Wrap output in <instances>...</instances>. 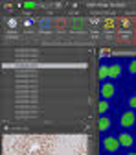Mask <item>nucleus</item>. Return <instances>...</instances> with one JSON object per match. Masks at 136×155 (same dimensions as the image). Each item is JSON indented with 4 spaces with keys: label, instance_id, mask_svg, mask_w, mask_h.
I'll use <instances>...</instances> for the list:
<instances>
[{
    "label": "nucleus",
    "instance_id": "7ed1b4c3",
    "mask_svg": "<svg viewBox=\"0 0 136 155\" xmlns=\"http://www.w3.org/2000/svg\"><path fill=\"white\" fill-rule=\"evenodd\" d=\"M114 94H116V87H114L112 81L101 83V98H103V100H110Z\"/></svg>",
    "mask_w": 136,
    "mask_h": 155
},
{
    "label": "nucleus",
    "instance_id": "20e7f679",
    "mask_svg": "<svg viewBox=\"0 0 136 155\" xmlns=\"http://www.w3.org/2000/svg\"><path fill=\"white\" fill-rule=\"evenodd\" d=\"M103 148L107 150V151H118L120 150V140H118V137H105L103 139Z\"/></svg>",
    "mask_w": 136,
    "mask_h": 155
},
{
    "label": "nucleus",
    "instance_id": "f03ea898",
    "mask_svg": "<svg viewBox=\"0 0 136 155\" xmlns=\"http://www.w3.org/2000/svg\"><path fill=\"white\" fill-rule=\"evenodd\" d=\"M120 124H122V127H132V126L136 124V114H134V111H132V109H131V111L122 113Z\"/></svg>",
    "mask_w": 136,
    "mask_h": 155
},
{
    "label": "nucleus",
    "instance_id": "f8f14e48",
    "mask_svg": "<svg viewBox=\"0 0 136 155\" xmlns=\"http://www.w3.org/2000/svg\"><path fill=\"white\" fill-rule=\"evenodd\" d=\"M127 155H136V153H127Z\"/></svg>",
    "mask_w": 136,
    "mask_h": 155
},
{
    "label": "nucleus",
    "instance_id": "9b49d317",
    "mask_svg": "<svg viewBox=\"0 0 136 155\" xmlns=\"http://www.w3.org/2000/svg\"><path fill=\"white\" fill-rule=\"evenodd\" d=\"M129 107H131V109H136V94L129 98Z\"/></svg>",
    "mask_w": 136,
    "mask_h": 155
},
{
    "label": "nucleus",
    "instance_id": "0eeeda50",
    "mask_svg": "<svg viewBox=\"0 0 136 155\" xmlns=\"http://www.w3.org/2000/svg\"><path fill=\"white\" fill-rule=\"evenodd\" d=\"M110 126H112V120L109 118L107 114H103L101 118L98 120V127H100V131H107V129H109Z\"/></svg>",
    "mask_w": 136,
    "mask_h": 155
},
{
    "label": "nucleus",
    "instance_id": "39448f33",
    "mask_svg": "<svg viewBox=\"0 0 136 155\" xmlns=\"http://www.w3.org/2000/svg\"><path fill=\"white\" fill-rule=\"evenodd\" d=\"M118 140H120V146H123V148H131V146L134 144L132 135H129L127 131H122V133L118 135Z\"/></svg>",
    "mask_w": 136,
    "mask_h": 155
},
{
    "label": "nucleus",
    "instance_id": "1a4fd4ad",
    "mask_svg": "<svg viewBox=\"0 0 136 155\" xmlns=\"http://www.w3.org/2000/svg\"><path fill=\"white\" fill-rule=\"evenodd\" d=\"M109 109H110V105H109V100H103L101 98V102H100V105H98V111H100V114L103 116V114H107L109 113Z\"/></svg>",
    "mask_w": 136,
    "mask_h": 155
},
{
    "label": "nucleus",
    "instance_id": "423d86ee",
    "mask_svg": "<svg viewBox=\"0 0 136 155\" xmlns=\"http://www.w3.org/2000/svg\"><path fill=\"white\" fill-rule=\"evenodd\" d=\"M122 76V65L120 63H112L109 67V78L110 80H116V78H120Z\"/></svg>",
    "mask_w": 136,
    "mask_h": 155
},
{
    "label": "nucleus",
    "instance_id": "9d476101",
    "mask_svg": "<svg viewBox=\"0 0 136 155\" xmlns=\"http://www.w3.org/2000/svg\"><path fill=\"white\" fill-rule=\"evenodd\" d=\"M129 72H131V74H136V59H132V61L129 63Z\"/></svg>",
    "mask_w": 136,
    "mask_h": 155
},
{
    "label": "nucleus",
    "instance_id": "6e6552de",
    "mask_svg": "<svg viewBox=\"0 0 136 155\" xmlns=\"http://www.w3.org/2000/svg\"><path fill=\"white\" fill-rule=\"evenodd\" d=\"M98 78H100V81L105 83L107 81V78H109V67L107 65H101L100 70H98Z\"/></svg>",
    "mask_w": 136,
    "mask_h": 155
},
{
    "label": "nucleus",
    "instance_id": "f257e3e1",
    "mask_svg": "<svg viewBox=\"0 0 136 155\" xmlns=\"http://www.w3.org/2000/svg\"><path fill=\"white\" fill-rule=\"evenodd\" d=\"M4 155H88L83 135H9Z\"/></svg>",
    "mask_w": 136,
    "mask_h": 155
}]
</instances>
